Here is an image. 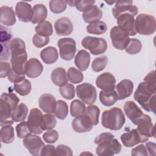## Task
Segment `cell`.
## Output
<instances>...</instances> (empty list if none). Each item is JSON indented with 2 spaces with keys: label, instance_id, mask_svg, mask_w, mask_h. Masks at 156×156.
Wrapping results in <instances>:
<instances>
[{
  "label": "cell",
  "instance_id": "6da1fadb",
  "mask_svg": "<svg viewBox=\"0 0 156 156\" xmlns=\"http://www.w3.org/2000/svg\"><path fill=\"white\" fill-rule=\"evenodd\" d=\"M155 71H152L140 83L133 95L134 99L147 112L155 114L156 112V81Z\"/></svg>",
  "mask_w": 156,
  "mask_h": 156
},
{
  "label": "cell",
  "instance_id": "7a4b0ae2",
  "mask_svg": "<svg viewBox=\"0 0 156 156\" xmlns=\"http://www.w3.org/2000/svg\"><path fill=\"white\" fill-rule=\"evenodd\" d=\"M94 143L98 145L96 152L99 156L113 155L119 154L121 150V144L109 132L99 134L94 139Z\"/></svg>",
  "mask_w": 156,
  "mask_h": 156
},
{
  "label": "cell",
  "instance_id": "3957f363",
  "mask_svg": "<svg viewBox=\"0 0 156 156\" xmlns=\"http://www.w3.org/2000/svg\"><path fill=\"white\" fill-rule=\"evenodd\" d=\"M126 118L122 110L119 107H113L105 110L102 115V125L106 129L118 130L122 128Z\"/></svg>",
  "mask_w": 156,
  "mask_h": 156
},
{
  "label": "cell",
  "instance_id": "277c9868",
  "mask_svg": "<svg viewBox=\"0 0 156 156\" xmlns=\"http://www.w3.org/2000/svg\"><path fill=\"white\" fill-rule=\"evenodd\" d=\"M156 29V21L154 16L141 13L135 20V32L140 35H150L153 34Z\"/></svg>",
  "mask_w": 156,
  "mask_h": 156
},
{
  "label": "cell",
  "instance_id": "5b68a950",
  "mask_svg": "<svg viewBox=\"0 0 156 156\" xmlns=\"http://www.w3.org/2000/svg\"><path fill=\"white\" fill-rule=\"evenodd\" d=\"M82 46L90 51L93 55L104 53L107 49V43L105 39L88 36L82 40Z\"/></svg>",
  "mask_w": 156,
  "mask_h": 156
},
{
  "label": "cell",
  "instance_id": "8992f818",
  "mask_svg": "<svg viewBox=\"0 0 156 156\" xmlns=\"http://www.w3.org/2000/svg\"><path fill=\"white\" fill-rule=\"evenodd\" d=\"M134 124L137 126L136 130L142 136L148 140L149 137L155 138V126L152 122L151 118L148 115L143 113Z\"/></svg>",
  "mask_w": 156,
  "mask_h": 156
},
{
  "label": "cell",
  "instance_id": "52a82bcc",
  "mask_svg": "<svg viewBox=\"0 0 156 156\" xmlns=\"http://www.w3.org/2000/svg\"><path fill=\"white\" fill-rule=\"evenodd\" d=\"M57 45L61 58L69 61L73 58L76 52V43L71 38H63L58 40Z\"/></svg>",
  "mask_w": 156,
  "mask_h": 156
},
{
  "label": "cell",
  "instance_id": "ba28073f",
  "mask_svg": "<svg viewBox=\"0 0 156 156\" xmlns=\"http://www.w3.org/2000/svg\"><path fill=\"white\" fill-rule=\"evenodd\" d=\"M76 93L77 97L87 104H93L96 100V90L90 83H83L78 85L76 87Z\"/></svg>",
  "mask_w": 156,
  "mask_h": 156
},
{
  "label": "cell",
  "instance_id": "9c48e42d",
  "mask_svg": "<svg viewBox=\"0 0 156 156\" xmlns=\"http://www.w3.org/2000/svg\"><path fill=\"white\" fill-rule=\"evenodd\" d=\"M110 36L113 46L119 50L124 49L130 39L128 34L118 26H114L111 29Z\"/></svg>",
  "mask_w": 156,
  "mask_h": 156
},
{
  "label": "cell",
  "instance_id": "30bf717a",
  "mask_svg": "<svg viewBox=\"0 0 156 156\" xmlns=\"http://www.w3.org/2000/svg\"><path fill=\"white\" fill-rule=\"evenodd\" d=\"M43 113L38 108L30 110L27 118V125L30 132L34 134H41L43 130L41 127Z\"/></svg>",
  "mask_w": 156,
  "mask_h": 156
},
{
  "label": "cell",
  "instance_id": "8fae6325",
  "mask_svg": "<svg viewBox=\"0 0 156 156\" xmlns=\"http://www.w3.org/2000/svg\"><path fill=\"white\" fill-rule=\"evenodd\" d=\"M23 145L32 155H40L44 143L41 138L37 135L30 134L23 139Z\"/></svg>",
  "mask_w": 156,
  "mask_h": 156
},
{
  "label": "cell",
  "instance_id": "7c38bea8",
  "mask_svg": "<svg viewBox=\"0 0 156 156\" xmlns=\"http://www.w3.org/2000/svg\"><path fill=\"white\" fill-rule=\"evenodd\" d=\"M118 26L122 30L126 32L129 36H133L136 34L135 30L134 16L129 13H125L119 15L117 18Z\"/></svg>",
  "mask_w": 156,
  "mask_h": 156
},
{
  "label": "cell",
  "instance_id": "4fadbf2b",
  "mask_svg": "<svg viewBox=\"0 0 156 156\" xmlns=\"http://www.w3.org/2000/svg\"><path fill=\"white\" fill-rule=\"evenodd\" d=\"M71 125L73 130L77 133L88 132L94 126L90 118L85 113L76 116L73 120Z\"/></svg>",
  "mask_w": 156,
  "mask_h": 156
},
{
  "label": "cell",
  "instance_id": "5bb4252c",
  "mask_svg": "<svg viewBox=\"0 0 156 156\" xmlns=\"http://www.w3.org/2000/svg\"><path fill=\"white\" fill-rule=\"evenodd\" d=\"M132 1H118L115 2V7L112 9V13L115 18H116L119 15L129 13L133 16H135L138 12V7L132 5Z\"/></svg>",
  "mask_w": 156,
  "mask_h": 156
},
{
  "label": "cell",
  "instance_id": "9a60e30c",
  "mask_svg": "<svg viewBox=\"0 0 156 156\" xmlns=\"http://www.w3.org/2000/svg\"><path fill=\"white\" fill-rule=\"evenodd\" d=\"M10 55L12 69L18 74H25L24 65L27 59L26 51L12 53Z\"/></svg>",
  "mask_w": 156,
  "mask_h": 156
},
{
  "label": "cell",
  "instance_id": "2e32d148",
  "mask_svg": "<svg viewBox=\"0 0 156 156\" xmlns=\"http://www.w3.org/2000/svg\"><path fill=\"white\" fill-rule=\"evenodd\" d=\"M15 13L18 20L24 23L31 22L33 9L30 4L24 1H19L15 7Z\"/></svg>",
  "mask_w": 156,
  "mask_h": 156
},
{
  "label": "cell",
  "instance_id": "e0dca14e",
  "mask_svg": "<svg viewBox=\"0 0 156 156\" xmlns=\"http://www.w3.org/2000/svg\"><path fill=\"white\" fill-rule=\"evenodd\" d=\"M121 140L126 147H132L139 143H144L148 141V139L142 136L136 129H132L128 132L122 133L121 135Z\"/></svg>",
  "mask_w": 156,
  "mask_h": 156
},
{
  "label": "cell",
  "instance_id": "ac0fdd59",
  "mask_svg": "<svg viewBox=\"0 0 156 156\" xmlns=\"http://www.w3.org/2000/svg\"><path fill=\"white\" fill-rule=\"evenodd\" d=\"M43 70L41 63L36 58H30L24 65V73L29 78H36L41 75Z\"/></svg>",
  "mask_w": 156,
  "mask_h": 156
},
{
  "label": "cell",
  "instance_id": "d6986e66",
  "mask_svg": "<svg viewBox=\"0 0 156 156\" xmlns=\"http://www.w3.org/2000/svg\"><path fill=\"white\" fill-rule=\"evenodd\" d=\"M116 79L110 73H104L96 79V85L102 90H110L115 88Z\"/></svg>",
  "mask_w": 156,
  "mask_h": 156
},
{
  "label": "cell",
  "instance_id": "ffe728a7",
  "mask_svg": "<svg viewBox=\"0 0 156 156\" xmlns=\"http://www.w3.org/2000/svg\"><path fill=\"white\" fill-rule=\"evenodd\" d=\"M40 108L47 113H53L55 112L57 101L54 96L51 94L45 93L40 96L38 99Z\"/></svg>",
  "mask_w": 156,
  "mask_h": 156
},
{
  "label": "cell",
  "instance_id": "44dd1931",
  "mask_svg": "<svg viewBox=\"0 0 156 156\" xmlns=\"http://www.w3.org/2000/svg\"><path fill=\"white\" fill-rule=\"evenodd\" d=\"M115 89L118 94V100H123L132 94L133 90V83L130 80L124 79L115 86Z\"/></svg>",
  "mask_w": 156,
  "mask_h": 156
},
{
  "label": "cell",
  "instance_id": "7402d4cb",
  "mask_svg": "<svg viewBox=\"0 0 156 156\" xmlns=\"http://www.w3.org/2000/svg\"><path fill=\"white\" fill-rule=\"evenodd\" d=\"M55 32L58 35H69L73 30V25L71 20L63 17L58 19L54 23Z\"/></svg>",
  "mask_w": 156,
  "mask_h": 156
},
{
  "label": "cell",
  "instance_id": "603a6c76",
  "mask_svg": "<svg viewBox=\"0 0 156 156\" xmlns=\"http://www.w3.org/2000/svg\"><path fill=\"white\" fill-rule=\"evenodd\" d=\"M124 110L127 117L134 124L143 114L140 107L132 101L126 102L124 105Z\"/></svg>",
  "mask_w": 156,
  "mask_h": 156
},
{
  "label": "cell",
  "instance_id": "cb8c5ba5",
  "mask_svg": "<svg viewBox=\"0 0 156 156\" xmlns=\"http://www.w3.org/2000/svg\"><path fill=\"white\" fill-rule=\"evenodd\" d=\"M0 21L4 26H12L16 23V17L13 9L9 6L1 7Z\"/></svg>",
  "mask_w": 156,
  "mask_h": 156
},
{
  "label": "cell",
  "instance_id": "d4e9b609",
  "mask_svg": "<svg viewBox=\"0 0 156 156\" xmlns=\"http://www.w3.org/2000/svg\"><path fill=\"white\" fill-rule=\"evenodd\" d=\"M99 100L102 105L106 107L112 106L118 100V94L115 89L101 90L99 93Z\"/></svg>",
  "mask_w": 156,
  "mask_h": 156
},
{
  "label": "cell",
  "instance_id": "484cf974",
  "mask_svg": "<svg viewBox=\"0 0 156 156\" xmlns=\"http://www.w3.org/2000/svg\"><path fill=\"white\" fill-rule=\"evenodd\" d=\"M74 63L80 71H85L90 63V55L85 50H80L76 54L74 58Z\"/></svg>",
  "mask_w": 156,
  "mask_h": 156
},
{
  "label": "cell",
  "instance_id": "4316f807",
  "mask_svg": "<svg viewBox=\"0 0 156 156\" xmlns=\"http://www.w3.org/2000/svg\"><path fill=\"white\" fill-rule=\"evenodd\" d=\"M102 16V10L96 5L92 6L88 10L83 12L82 18L85 23H92L99 21Z\"/></svg>",
  "mask_w": 156,
  "mask_h": 156
},
{
  "label": "cell",
  "instance_id": "83f0119b",
  "mask_svg": "<svg viewBox=\"0 0 156 156\" xmlns=\"http://www.w3.org/2000/svg\"><path fill=\"white\" fill-rule=\"evenodd\" d=\"M51 78L52 82L58 87H62L68 82L67 73L65 69L61 67L57 68L52 71Z\"/></svg>",
  "mask_w": 156,
  "mask_h": 156
},
{
  "label": "cell",
  "instance_id": "f1b7e54d",
  "mask_svg": "<svg viewBox=\"0 0 156 156\" xmlns=\"http://www.w3.org/2000/svg\"><path fill=\"white\" fill-rule=\"evenodd\" d=\"M40 57L44 63L48 65L52 64L55 63L58 58V51L55 48L48 46L41 51Z\"/></svg>",
  "mask_w": 156,
  "mask_h": 156
},
{
  "label": "cell",
  "instance_id": "f546056e",
  "mask_svg": "<svg viewBox=\"0 0 156 156\" xmlns=\"http://www.w3.org/2000/svg\"><path fill=\"white\" fill-rule=\"evenodd\" d=\"M33 16L31 20L32 24L40 23L44 21L47 17L48 10L46 6L42 4H37L34 5L32 8Z\"/></svg>",
  "mask_w": 156,
  "mask_h": 156
},
{
  "label": "cell",
  "instance_id": "4dcf8cb0",
  "mask_svg": "<svg viewBox=\"0 0 156 156\" xmlns=\"http://www.w3.org/2000/svg\"><path fill=\"white\" fill-rule=\"evenodd\" d=\"M0 138L3 143H12L15 138L14 129L11 124L2 126L0 130Z\"/></svg>",
  "mask_w": 156,
  "mask_h": 156
},
{
  "label": "cell",
  "instance_id": "1f68e13d",
  "mask_svg": "<svg viewBox=\"0 0 156 156\" xmlns=\"http://www.w3.org/2000/svg\"><path fill=\"white\" fill-rule=\"evenodd\" d=\"M28 113V108L23 103L18 105L13 110L12 115V119L15 122L23 121L26 119Z\"/></svg>",
  "mask_w": 156,
  "mask_h": 156
},
{
  "label": "cell",
  "instance_id": "d6a6232c",
  "mask_svg": "<svg viewBox=\"0 0 156 156\" xmlns=\"http://www.w3.org/2000/svg\"><path fill=\"white\" fill-rule=\"evenodd\" d=\"M87 32L89 34L101 35L104 34L107 29V26L102 21H98L89 24L87 27Z\"/></svg>",
  "mask_w": 156,
  "mask_h": 156
},
{
  "label": "cell",
  "instance_id": "836d02e7",
  "mask_svg": "<svg viewBox=\"0 0 156 156\" xmlns=\"http://www.w3.org/2000/svg\"><path fill=\"white\" fill-rule=\"evenodd\" d=\"M0 121L9 120L10 118H12V115L14 108L10 103L1 99H0Z\"/></svg>",
  "mask_w": 156,
  "mask_h": 156
},
{
  "label": "cell",
  "instance_id": "e575fe53",
  "mask_svg": "<svg viewBox=\"0 0 156 156\" xmlns=\"http://www.w3.org/2000/svg\"><path fill=\"white\" fill-rule=\"evenodd\" d=\"M35 30L37 34L45 37H49L53 33V27L49 21H44L36 26Z\"/></svg>",
  "mask_w": 156,
  "mask_h": 156
},
{
  "label": "cell",
  "instance_id": "d590c367",
  "mask_svg": "<svg viewBox=\"0 0 156 156\" xmlns=\"http://www.w3.org/2000/svg\"><path fill=\"white\" fill-rule=\"evenodd\" d=\"M13 89L21 96H26L29 94L32 89L30 82L27 79H24L21 82L14 83Z\"/></svg>",
  "mask_w": 156,
  "mask_h": 156
},
{
  "label": "cell",
  "instance_id": "8d00e7d4",
  "mask_svg": "<svg viewBox=\"0 0 156 156\" xmlns=\"http://www.w3.org/2000/svg\"><path fill=\"white\" fill-rule=\"evenodd\" d=\"M68 113V106L66 102L62 100H58L57 101L56 108L54 112L55 117L58 119L63 120L67 116Z\"/></svg>",
  "mask_w": 156,
  "mask_h": 156
},
{
  "label": "cell",
  "instance_id": "74e56055",
  "mask_svg": "<svg viewBox=\"0 0 156 156\" xmlns=\"http://www.w3.org/2000/svg\"><path fill=\"white\" fill-rule=\"evenodd\" d=\"M86 109V107L83 102L79 99H74L70 105V113L72 116L76 117L83 114Z\"/></svg>",
  "mask_w": 156,
  "mask_h": 156
},
{
  "label": "cell",
  "instance_id": "f35d334b",
  "mask_svg": "<svg viewBox=\"0 0 156 156\" xmlns=\"http://www.w3.org/2000/svg\"><path fill=\"white\" fill-rule=\"evenodd\" d=\"M142 49V44L137 38H130L129 44L124 49L126 52L129 54H136Z\"/></svg>",
  "mask_w": 156,
  "mask_h": 156
},
{
  "label": "cell",
  "instance_id": "ab89813d",
  "mask_svg": "<svg viewBox=\"0 0 156 156\" xmlns=\"http://www.w3.org/2000/svg\"><path fill=\"white\" fill-rule=\"evenodd\" d=\"M67 76L68 80L75 84L80 83L83 79V75L82 72L74 67H71L68 69Z\"/></svg>",
  "mask_w": 156,
  "mask_h": 156
},
{
  "label": "cell",
  "instance_id": "60d3db41",
  "mask_svg": "<svg viewBox=\"0 0 156 156\" xmlns=\"http://www.w3.org/2000/svg\"><path fill=\"white\" fill-rule=\"evenodd\" d=\"M91 119L93 125L96 126L99 123V116L100 114V109L95 105H90L88 106L84 112Z\"/></svg>",
  "mask_w": 156,
  "mask_h": 156
},
{
  "label": "cell",
  "instance_id": "b9f144b4",
  "mask_svg": "<svg viewBox=\"0 0 156 156\" xmlns=\"http://www.w3.org/2000/svg\"><path fill=\"white\" fill-rule=\"evenodd\" d=\"M107 63L108 57L105 55H102L94 58L91 63V68L93 71L100 72L106 67Z\"/></svg>",
  "mask_w": 156,
  "mask_h": 156
},
{
  "label": "cell",
  "instance_id": "7bdbcfd3",
  "mask_svg": "<svg viewBox=\"0 0 156 156\" xmlns=\"http://www.w3.org/2000/svg\"><path fill=\"white\" fill-rule=\"evenodd\" d=\"M57 121L54 115L51 113H47L43 115L41 127L43 130H50L55 127Z\"/></svg>",
  "mask_w": 156,
  "mask_h": 156
},
{
  "label": "cell",
  "instance_id": "ee69618b",
  "mask_svg": "<svg viewBox=\"0 0 156 156\" xmlns=\"http://www.w3.org/2000/svg\"><path fill=\"white\" fill-rule=\"evenodd\" d=\"M67 4L66 1H49V8L51 11L55 14L60 13L64 12L66 9Z\"/></svg>",
  "mask_w": 156,
  "mask_h": 156
},
{
  "label": "cell",
  "instance_id": "f6af8a7d",
  "mask_svg": "<svg viewBox=\"0 0 156 156\" xmlns=\"http://www.w3.org/2000/svg\"><path fill=\"white\" fill-rule=\"evenodd\" d=\"M59 91L62 96L66 99H72L75 96L74 87L71 83H67L60 87Z\"/></svg>",
  "mask_w": 156,
  "mask_h": 156
},
{
  "label": "cell",
  "instance_id": "bcb514c9",
  "mask_svg": "<svg viewBox=\"0 0 156 156\" xmlns=\"http://www.w3.org/2000/svg\"><path fill=\"white\" fill-rule=\"evenodd\" d=\"M16 131L17 136L19 138H24L25 137L32 133L29 129L27 121H23L16 125Z\"/></svg>",
  "mask_w": 156,
  "mask_h": 156
},
{
  "label": "cell",
  "instance_id": "7dc6e473",
  "mask_svg": "<svg viewBox=\"0 0 156 156\" xmlns=\"http://www.w3.org/2000/svg\"><path fill=\"white\" fill-rule=\"evenodd\" d=\"M1 99L10 103L14 109L20 102L18 96L13 93H3L1 96Z\"/></svg>",
  "mask_w": 156,
  "mask_h": 156
},
{
  "label": "cell",
  "instance_id": "c3c4849f",
  "mask_svg": "<svg viewBox=\"0 0 156 156\" xmlns=\"http://www.w3.org/2000/svg\"><path fill=\"white\" fill-rule=\"evenodd\" d=\"M94 3L95 1L92 0L75 1V6L79 11L85 12L93 6Z\"/></svg>",
  "mask_w": 156,
  "mask_h": 156
},
{
  "label": "cell",
  "instance_id": "681fc988",
  "mask_svg": "<svg viewBox=\"0 0 156 156\" xmlns=\"http://www.w3.org/2000/svg\"><path fill=\"white\" fill-rule=\"evenodd\" d=\"M43 139L47 143H54L58 139V133L57 130L50 129L44 133Z\"/></svg>",
  "mask_w": 156,
  "mask_h": 156
},
{
  "label": "cell",
  "instance_id": "f907efd6",
  "mask_svg": "<svg viewBox=\"0 0 156 156\" xmlns=\"http://www.w3.org/2000/svg\"><path fill=\"white\" fill-rule=\"evenodd\" d=\"M32 42L34 45L37 48H43L47 45L49 42V38L45 37L38 34H35L32 38Z\"/></svg>",
  "mask_w": 156,
  "mask_h": 156
},
{
  "label": "cell",
  "instance_id": "816d5d0a",
  "mask_svg": "<svg viewBox=\"0 0 156 156\" xmlns=\"http://www.w3.org/2000/svg\"><path fill=\"white\" fill-rule=\"evenodd\" d=\"M57 155H73L72 150L68 146L64 144H59L56 147Z\"/></svg>",
  "mask_w": 156,
  "mask_h": 156
},
{
  "label": "cell",
  "instance_id": "f5cc1de1",
  "mask_svg": "<svg viewBox=\"0 0 156 156\" xmlns=\"http://www.w3.org/2000/svg\"><path fill=\"white\" fill-rule=\"evenodd\" d=\"M0 66H1V72H0V77L1 78L9 76L10 72L12 70V67L9 63L7 62H2L1 61L0 62Z\"/></svg>",
  "mask_w": 156,
  "mask_h": 156
},
{
  "label": "cell",
  "instance_id": "db71d44e",
  "mask_svg": "<svg viewBox=\"0 0 156 156\" xmlns=\"http://www.w3.org/2000/svg\"><path fill=\"white\" fill-rule=\"evenodd\" d=\"M40 155H57L56 149L53 145L47 144L44 145L41 150Z\"/></svg>",
  "mask_w": 156,
  "mask_h": 156
},
{
  "label": "cell",
  "instance_id": "11a10c76",
  "mask_svg": "<svg viewBox=\"0 0 156 156\" xmlns=\"http://www.w3.org/2000/svg\"><path fill=\"white\" fill-rule=\"evenodd\" d=\"M10 43H1V60H8L10 54L9 48Z\"/></svg>",
  "mask_w": 156,
  "mask_h": 156
},
{
  "label": "cell",
  "instance_id": "9f6ffc18",
  "mask_svg": "<svg viewBox=\"0 0 156 156\" xmlns=\"http://www.w3.org/2000/svg\"><path fill=\"white\" fill-rule=\"evenodd\" d=\"M25 79V74H20L15 73L12 69L8 76V80L13 83H18Z\"/></svg>",
  "mask_w": 156,
  "mask_h": 156
},
{
  "label": "cell",
  "instance_id": "6f0895ef",
  "mask_svg": "<svg viewBox=\"0 0 156 156\" xmlns=\"http://www.w3.org/2000/svg\"><path fill=\"white\" fill-rule=\"evenodd\" d=\"M131 155L133 156L135 155H147V151L143 144H140L138 146L133 148L131 151Z\"/></svg>",
  "mask_w": 156,
  "mask_h": 156
},
{
  "label": "cell",
  "instance_id": "680465c9",
  "mask_svg": "<svg viewBox=\"0 0 156 156\" xmlns=\"http://www.w3.org/2000/svg\"><path fill=\"white\" fill-rule=\"evenodd\" d=\"M12 38V35L5 30H2L1 29V43H10L9 41Z\"/></svg>",
  "mask_w": 156,
  "mask_h": 156
},
{
  "label": "cell",
  "instance_id": "91938a15",
  "mask_svg": "<svg viewBox=\"0 0 156 156\" xmlns=\"http://www.w3.org/2000/svg\"><path fill=\"white\" fill-rule=\"evenodd\" d=\"M146 147L147 149L149 154L150 155H155V147L156 144L153 142H147L146 143Z\"/></svg>",
  "mask_w": 156,
  "mask_h": 156
},
{
  "label": "cell",
  "instance_id": "94428289",
  "mask_svg": "<svg viewBox=\"0 0 156 156\" xmlns=\"http://www.w3.org/2000/svg\"><path fill=\"white\" fill-rule=\"evenodd\" d=\"M66 2L71 7L75 6V1H66Z\"/></svg>",
  "mask_w": 156,
  "mask_h": 156
},
{
  "label": "cell",
  "instance_id": "6125c7cd",
  "mask_svg": "<svg viewBox=\"0 0 156 156\" xmlns=\"http://www.w3.org/2000/svg\"><path fill=\"white\" fill-rule=\"evenodd\" d=\"M107 4H108L109 5H112V4H113V3H115V2L116 1H105Z\"/></svg>",
  "mask_w": 156,
  "mask_h": 156
}]
</instances>
